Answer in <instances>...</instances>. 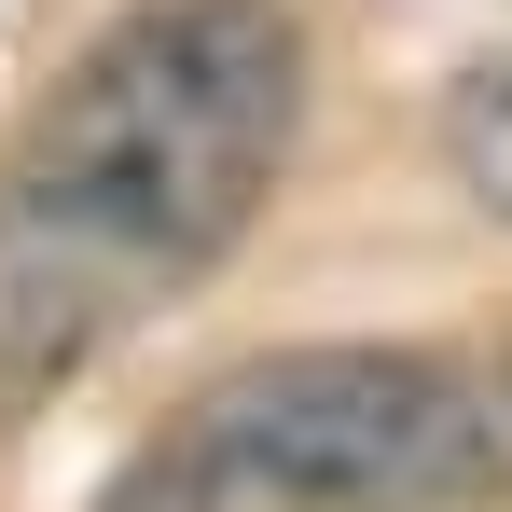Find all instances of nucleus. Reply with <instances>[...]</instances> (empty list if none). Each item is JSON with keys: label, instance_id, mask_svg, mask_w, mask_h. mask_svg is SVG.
<instances>
[{"label": "nucleus", "instance_id": "nucleus-2", "mask_svg": "<svg viewBox=\"0 0 512 512\" xmlns=\"http://www.w3.org/2000/svg\"><path fill=\"white\" fill-rule=\"evenodd\" d=\"M97 512H512V416L429 346H263L208 374Z\"/></svg>", "mask_w": 512, "mask_h": 512}, {"label": "nucleus", "instance_id": "nucleus-4", "mask_svg": "<svg viewBox=\"0 0 512 512\" xmlns=\"http://www.w3.org/2000/svg\"><path fill=\"white\" fill-rule=\"evenodd\" d=\"M499 416H512V388H499Z\"/></svg>", "mask_w": 512, "mask_h": 512}, {"label": "nucleus", "instance_id": "nucleus-3", "mask_svg": "<svg viewBox=\"0 0 512 512\" xmlns=\"http://www.w3.org/2000/svg\"><path fill=\"white\" fill-rule=\"evenodd\" d=\"M443 167H457V194H471L485 222H512V56L457 70V97H443Z\"/></svg>", "mask_w": 512, "mask_h": 512}, {"label": "nucleus", "instance_id": "nucleus-1", "mask_svg": "<svg viewBox=\"0 0 512 512\" xmlns=\"http://www.w3.org/2000/svg\"><path fill=\"white\" fill-rule=\"evenodd\" d=\"M305 139L291 0H125L0 139V429L180 305Z\"/></svg>", "mask_w": 512, "mask_h": 512}]
</instances>
